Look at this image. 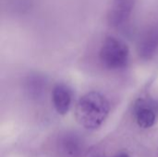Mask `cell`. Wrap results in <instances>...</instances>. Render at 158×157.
Wrapping results in <instances>:
<instances>
[{
  "mask_svg": "<svg viewBox=\"0 0 158 157\" xmlns=\"http://www.w3.org/2000/svg\"><path fill=\"white\" fill-rule=\"evenodd\" d=\"M136 120L141 128L148 129L155 124L156 114L151 107L139 105L136 108Z\"/></svg>",
  "mask_w": 158,
  "mask_h": 157,
  "instance_id": "8992f818",
  "label": "cell"
},
{
  "mask_svg": "<svg viewBox=\"0 0 158 157\" xmlns=\"http://www.w3.org/2000/svg\"><path fill=\"white\" fill-rule=\"evenodd\" d=\"M129 47L121 41L113 36L107 37L100 50V59L105 67L109 69L124 68L129 60Z\"/></svg>",
  "mask_w": 158,
  "mask_h": 157,
  "instance_id": "7a4b0ae2",
  "label": "cell"
},
{
  "mask_svg": "<svg viewBox=\"0 0 158 157\" xmlns=\"http://www.w3.org/2000/svg\"><path fill=\"white\" fill-rule=\"evenodd\" d=\"M109 110V103L104 95L97 92H90L79 100L75 118L85 129L95 130L106 120Z\"/></svg>",
  "mask_w": 158,
  "mask_h": 157,
  "instance_id": "6da1fadb",
  "label": "cell"
},
{
  "mask_svg": "<svg viewBox=\"0 0 158 157\" xmlns=\"http://www.w3.org/2000/svg\"><path fill=\"white\" fill-rule=\"evenodd\" d=\"M158 49V26L150 28L143 36L139 44L140 56L150 58Z\"/></svg>",
  "mask_w": 158,
  "mask_h": 157,
  "instance_id": "277c9868",
  "label": "cell"
},
{
  "mask_svg": "<svg viewBox=\"0 0 158 157\" xmlns=\"http://www.w3.org/2000/svg\"><path fill=\"white\" fill-rule=\"evenodd\" d=\"M115 157H130L128 155H126V154H121V155H117V156Z\"/></svg>",
  "mask_w": 158,
  "mask_h": 157,
  "instance_id": "ba28073f",
  "label": "cell"
},
{
  "mask_svg": "<svg viewBox=\"0 0 158 157\" xmlns=\"http://www.w3.org/2000/svg\"><path fill=\"white\" fill-rule=\"evenodd\" d=\"M136 0H112L107 19L111 26L119 28L131 18Z\"/></svg>",
  "mask_w": 158,
  "mask_h": 157,
  "instance_id": "3957f363",
  "label": "cell"
},
{
  "mask_svg": "<svg viewBox=\"0 0 158 157\" xmlns=\"http://www.w3.org/2000/svg\"><path fill=\"white\" fill-rule=\"evenodd\" d=\"M53 103L56 112L60 115L68 113L70 103L71 94L69 88L63 84H57L53 90Z\"/></svg>",
  "mask_w": 158,
  "mask_h": 157,
  "instance_id": "5b68a950",
  "label": "cell"
},
{
  "mask_svg": "<svg viewBox=\"0 0 158 157\" xmlns=\"http://www.w3.org/2000/svg\"><path fill=\"white\" fill-rule=\"evenodd\" d=\"M63 150L69 156L74 157L80 152L79 141L75 137H67L63 140Z\"/></svg>",
  "mask_w": 158,
  "mask_h": 157,
  "instance_id": "52a82bcc",
  "label": "cell"
}]
</instances>
